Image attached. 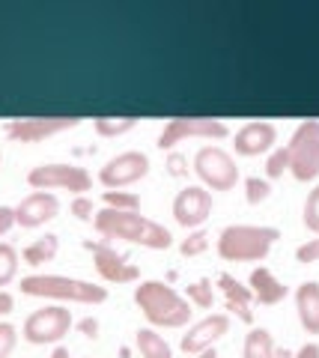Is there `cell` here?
Segmentation results:
<instances>
[{"label": "cell", "mask_w": 319, "mask_h": 358, "mask_svg": "<svg viewBox=\"0 0 319 358\" xmlns=\"http://www.w3.org/2000/svg\"><path fill=\"white\" fill-rule=\"evenodd\" d=\"M93 224L105 239H126L131 245H144L152 251H168L173 245V233L164 224L140 215V212H117L105 206L93 215Z\"/></svg>", "instance_id": "obj_1"}, {"label": "cell", "mask_w": 319, "mask_h": 358, "mask_svg": "<svg viewBox=\"0 0 319 358\" xmlns=\"http://www.w3.org/2000/svg\"><path fill=\"white\" fill-rule=\"evenodd\" d=\"M135 305L144 310V317L158 329H182L191 322L188 299L179 296L164 281H140L135 287Z\"/></svg>", "instance_id": "obj_2"}, {"label": "cell", "mask_w": 319, "mask_h": 358, "mask_svg": "<svg viewBox=\"0 0 319 358\" xmlns=\"http://www.w3.org/2000/svg\"><path fill=\"white\" fill-rule=\"evenodd\" d=\"M281 239L278 227H254V224H230L218 236V254L230 263L266 260L272 245Z\"/></svg>", "instance_id": "obj_3"}, {"label": "cell", "mask_w": 319, "mask_h": 358, "mask_svg": "<svg viewBox=\"0 0 319 358\" xmlns=\"http://www.w3.org/2000/svg\"><path fill=\"white\" fill-rule=\"evenodd\" d=\"M21 293L36 299H57V301H78V305H102L107 299V287L93 281L66 275H24L21 278Z\"/></svg>", "instance_id": "obj_4"}, {"label": "cell", "mask_w": 319, "mask_h": 358, "mask_svg": "<svg viewBox=\"0 0 319 358\" xmlns=\"http://www.w3.org/2000/svg\"><path fill=\"white\" fill-rule=\"evenodd\" d=\"M287 150H290V173L299 182L316 179L319 176V120H304L292 131Z\"/></svg>", "instance_id": "obj_5"}, {"label": "cell", "mask_w": 319, "mask_h": 358, "mask_svg": "<svg viewBox=\"0 0 319 358\" xmlns=\"http://www.w3.org/2000/svg\"><path fill=\"white\" fill-rule=\"evenodd\" d=\"M194 173L200 176L203 188L209 192H230L239 182L236 159L221 147H200L194 152Z\"/></svg>", "instance_id": "obj_6"}, {"label": "cell", "mask_w": 319, "mask_h": 358, "mask_svg": "<svg viewBox=\"0 0 319 358\" xmlns=\"http://www.w3.org/2000/svg\"><path fill=\"white\" fill-rule=\"evenodd\" d=\"M27 182H30V188H36V192L63 188V192H72L75 197H81L93 188V176L78 164H39L27 173Z\"/></svg>", "instance_id": "obj_7"}, {"label": "cell", "mask_w": 319, "mask_h": 358, "mask_svg": "<svg viewBox=\"0 0 319 358\" xmlns=\"http://www.w3.org/2000/svg\"><path fill=\"white\" fill-rule=\"evenodd\" d=\"M75 326L72 322V310H66L63 305H48L33 310L30 317L24 320V341L33 346H45V343H60L69 329Z\"/></svg>", "instance_id": "obj_8"}, {"label": "cell", "mask_w": 319, "mask_h": 358, "mask_svg": "<svg viewBox=\"0 0 319 358\" xmlns=\"http://www.w3.org/2000/svg\"><path fill=\"white\" fill-rule=\"evenodd\" d=\"M227 134H230V129L215 117H173V120H168V126L158 134V150H173L176 143H182L188 138L221 141Z\"/></svg>", "instance_id": "obj_9"}, {"label": "cell", "mask_w": 319, "mask_h": 358, "mask_svg": "<svg viewBox=\"0 0 319 358\" xmlns=\"http://www.w3.org/2000/svg\"><path fill=\"white\" fill-rule=\"evenodd\" d=\"M149 173V155L140 150H128L114 155L111 162H105V167L98 171V182H102L107 192H123L126 185L140 182Z\"/></svg>", "instance_id": "obj_10"}, {"label": "cell", "mask_w": 319, "mask_h": 358, "mask_svg": "<svg viewBox=\"0 0 319 358\" xmlns=\"http://www.w3.org/2000/svg\"><path fill=\"white\" fill-rule=\"evenodd\" d=\"M84 248L93 254L96 272L105 278L107 284H135L140 281V268L135 263H128L123 254L114 251L107 242H84Z\"/></svg>", "instance_id": "obj_11"}, {"label": "cell", "mask_w": 319, "mask_h": 358, "mask_svg": "<svg viewBox=\"0 0 319 358\" xmlns=\"http://www.w3.org/2000/svg\"><path fill=\"white\" fill-rule=\"evenodd\" d=\"M212 215V192L203 185H185L179 194L173 197V218L176 224L188 230H200Z\"/></svg>", "instance_id": "obj_12"}, {"label": "cell", "mask_w": 319, "mask_h": 358, "mask_svg": "<svg viewBox=\"0 0 319 358\" xmlns=\"http://www.w3.org/2000/svg\"><path fill=\"white\" fill-rule=\"evenodd\" d=\"M78 122H81L78 117H27V120H13V122H6V138H13L18 143H36V141L51 138V134L75 129Z\"/></svg>", "instance_id": "obj_13"}, {"label": "cell", "mask_w": 319, "mask_h": 358, "mask_svg": "<svg viewBox=\"0 0 319 358\" xmlns=\"http://www.w3.org/2000/svg\"><path fill=\"white\" fill-rule=\"evenodd\" d=\"M230 331V317L227 313H209L203 317L200 322H194V326L182 334V352L185 355H200L206 350H215V343L224 338Z\"/></svg>", "instance_id": "obj_14"}, {"label": "cell", "mask_w": 319, "mask_h": 358, "mask_svg": "<svg viewBox=\"0 0 319 358\" xmlns=\"http://www.w3.org/2000/svg\"><path fill=\"white\" fill-rule=\"evenodd\" d=\"M60 215V200L54 192H33L15 206V224L27 230H36Z\"/></svg>", "instance_id": "obj_15"}, {"label": "cell", "mask_w": 319, "mask_h": 358, "mask_svg": "<svg viewBox=\"0 0 319 358\" xmlns=\"http://www.w3.org/2000/svg\"><path fill=\"white\" fill-rule=\"evenodd\" d=\"M274 143H278V129L266 120H254V122H245L236 134H233V150L239 155H262L269 152Z\"/></svg>", "instance_id": "obj_16"}, {"label": "cell", "mask_w": 319, "mask_h": 358, "mask_svg": "<svg viewBox=\"0 0 319 358\" xmlns=\"http://www.w3.org/2000/svg\"><path fill=\"white\" fill-rule=\"evenodd\" d=\"M295 310L307 334H319V284L304 281L295 287Z\"/></svg>", "instance_id": "obj_17"}, {"label": "cell", "mask_w": 319, "mask_h": 358, "mask_svg": "<svg viewBox=\"0 0 319 358\" xmlns=\"http://www.w3.org/2000/svg\"><path fill=\"white\" fill-rule=\"evenodd\" d=\"M251 293L257 296L260 305H278V301H283L290 296V287L281 284L278 278L269 272V268L257 266L254 272H251Z\"/></svg>", "instance_id": "obj_18"}, {"label": "cell", "mask_w": 319, "mask_h": 358, "mask_svg": "<svg viewBox=\"0 0 319 358\" xmlns=\"http://www.w3.org/2000/svg\"><path fill=\"white\" fill-rule=\"evenodd\" d=\"M60 251V236H54V233H45L42 239L30 242L24 251H21V257H24L27 266H42V263H51L54 257H57Z\"/></svg>", "instance_id": "obj_19"}, {"label": "cell", "mask_w": 319, "mask_h": 358, "mask_svg": "<svg viewBox=\"0 0 319 358\" xmlns=\"http://www.w3.org/2000/svg\"><path fill=\"white\" fill-rule=\"evenodd\" d=\"M135 343H138V352L144 358H173L170 343L164 341L156 329H138Z\"/></svg>", "instance_id": "obj_20"}, {"label": "cell", "mask_w": 319, "mask_h": 358, "mask_svg": "<svg viewBox=\"0 0 319 358\" xmlns=\"http://www.w3.org/2000/svg\"><path fill=\"white\" fill-rule=\"evenodd\" d=\"M242 358H274V341L269 329H251L245 346H242Z\"/></svg>", "instance_id": "obj_21"}, {"label": "cell", "mask_w": 319, "mask_h": 358, "mask_svg": "<svg viewBox=\"0 0 319 358\" xmlns=\"http://www.w3.org/2000/svg\"><path fill=\"white\" fill-rule=\"evenodd\" d=\"M93 126L102 138H119V134H126L138 126V117H96Z\"/></svg>", "instance_id": "obj_22"}, {"label": "cell", "mask_w": 319, "mask_h": 358, "mask_svg": "<svg viewBox=\"0 0 319 358\" xmlns=\"http://www.w3.org/2000/svg\"><path fill=\"white\" fill-rule=\"evenodd\" d=\"M185 299H188V305L200 308V310H209L215 305V289H212V281L209 278H200V281H194L185 287Z\"/></svg>", "instance_id": "obj_23"}, {"label": "cell", "mask_w": 319, "mask_h": 358, "mask_svg": "<svg viewBox=\"0 0 319 358\" xmlns=\"http://www.w3.org/2000/svg\"><path fill=\"white\" fill-rule=\"evenodd\" d=\"M218 287L224 289L227 301H239V305H251L254 301V293H251V287H245L242 281H236L233 275H218Z\"/></svg>", "instance_id": "obj_24"}, {"label": "cell", "mask_w": 319, "mask_h": 358, "mask_svg": "<svg viewBox=\"0 0 319 358\" xmlns=\"http://www.w3.org/2000/svg\"><path fill=\"white\" fill-rule=\"evenodd\" d=\"M18 275V251L9 242H0V289L13 284Z\"/></svg>", "instance_id": "obj_25"}, {"label": "cell", "mask_w": 319, "mask_h": 358, "mask_svg": "<svg viewBox=\"0 0 319 358\" xmlns=\"http://www.w3.org/2000/svg\"><path fill=\"white\" fill-rule=\"evenodd\" d=\"M102 200H105L107 209H117V212H140V194H135V192H105Z\"/></svg>", "instance_id": "obj_26"}, {"label": "cell", "mask_w": 319, "mask_h": 358, "mask_svg": "<svg viewBox=\"0 0 319 358\" xmlns=\"http://www.w3.org/2000/svg\"><path fill=\"white\" fill-rule=\"evenodd\" d=\"M206 248H209V233H206L203 227H200V230H191L188 236H185V239L179 242L182 257H200Z\"/></svg>", "instance_id": "obj_27"}, {"label": "cell", "mask_w": 319, "mask_h": 358, "mask_svg": "<svg viewBox=\"0 0 319 358\" xmlns=\"http://www.w3.org/2000/svg\"><path fill=\"white\" fill-rule=\"evenodd\" d=\"M287 171H290V150H287V147L272 150L269 162H266V173H269V179H281Z\"/></svg>", "instance_id": "obj_28"}, {"label": "cell", "mask_w": 319, "mask_h": 358, "mask_svg": "<svg viewBox=\"0 0 319 358\" xmlns=\"http://www.w3.org/2000/svg\"><path fill=\"white\" fill-rule=\"evenodd\" d=\"M269 194H272V188H269L266 179H257V176L245 179V197H248L251 206H260L262 200H269Z\"/></svg>", "instance_id": "obj_29"}, {"label": "cell", "mask_w": 319, "mask_h": 358, "mask_svg": "<svg viewBox=\"0 0 319 358\" xmlns=\"http://www.w3.org/2000/svg\"><path fill=\"white\" fill-rule=\"evenodd\" d=\"M302 221H304V227L311 230V233H319V185H316L313 192L307 194V200H304Z\"/></svg>", "instance_id": "obj_30"}, {"label": "cell", "mask_w": 319, "mask_h": 358, "mask_svg": "<svg viewBox=\"0 0 319 358\" xmlns=\"http://www.w3.org/2000/svg\"><path fill=\"white\" fill-rule=\"evenodd\" d=\"M18 343V329L13 322H0V358H9Z\"/></svg>", "instance_id": "obj_31"}, {"label": "cell", "mask_w": 319, "mask_h": 358, "mask_svg": "<svg viewBox=\"0 0 319 358\" xmlns=\"http://www.w3.org/2000/svg\"><path fill=\"white\" fill-rule=\"evenodd\" d=\"M72 215L78 218V221H93V215H96V203H93V197H90V194L75 197V200H72Z\"/></svg>", "instance_id": "obj_32"}, {"label": "cell", "mask_w": 319, "mask_h": 358, "mask_svg": "<svg viewBox=\"0 0 319 358\" xmlns=\"http://www.w3.org/2000/svg\"><path fill=\"white\" fill-rule=\"evenodd\" d=\"M191 167H188V159H185V152H170L168 155V173L170 176H185Z\"/></svg>", "instance_id": "obj_33"}, {"label": "cell", "mask_w": 319, "mask_h": 358, "mask_svg": "<svg viewBox=\"0 0 319 358\" xmlns=\"http://www.w3.org/2000/svg\"><path fill=\"white\" fill-rule=\"evenodd\" d=\"M295 260L299 263H313L319 260V239H311V242H304L295 248Z\"/></svg>", "instance_id": "obj_34"}, {"label": "cell", "mask_w": 319, "mask_h": 358, "mask_svg": "<svg viewBox=\"0 0 319 358\" xmlns=\"http://www.w3.org/2000/svg\"><path fill=\"white\" fill-rule=\"evenodd\" d=\"M15 227V206H0V236Z\"/></svg>", "instance_id": "obj_35"}, {"label": "cell", "mask_w": 319, "mask_h": 358, "mask_svg": "<svg viewBox=\"0 0 319 358\" xmlns=\"http://www.w3.org/2000/svg\"><path fill=\"white\" fill-rule=\"evenodd\" d=\"M227 310L230 313H236V317L242 320V322H254V313H251V305H239V301H227Z\"/></svg>", "instance_id": "obj_36"}, {"label": "cell", "mask_w": 319, "mask_h": 358, "mask_svg": "<svg viewBox=\"0 0 319 358\" xmlns=\"http://www.w3.org/2000/svg\"><path fill=\"white\" fill-rule=\"evenodd\" d=\"M78 331L84 334V338H98V320L96 317H84L81 322H78Z\"/></svg>", "instance_id": "obj_37"}, {"label": "cell", "mask_w": 319, "mask_h": 358, "mask_svg": "<svg viewBox=\"0 0 319 358\" xmlns=\"http://www.w3.org/2000/svg\"><path fill=\"white\" fill-rule=\"evenodd\" d=\"M295 358H319V343H304L299 352H295Z\"/></svg>", "instance_id": "obj_38"}, {"label": "cell", "mask_w": 319, "mask_h": 358, "mask_svg": "<svg viewBox=\"0 0 319 358\" xmlns=\"http://www.w3.org/2000/svg\"><path fill=\"white\" fill-rule=\"evenodd\" d=\"M13 305H15V301H13V296H9L6 289H0V317H3V313H9V310H13Z\"/></svg>", "instance_id": "obj_39"}, {"label": "cell", "mask_w": 319, "mask_h": 358, "mask_svg": "<svg viewBox=\"0 0 319 358\" xmlns=\"http://www.w3.org/2000/svg\"><path fill=\"white\" fill-rule=\"evenodd\" d=\"M51 358H72V352L66 350V346H54V352H51Z\"/></svg>", "instance_id": "obj_40"}, {"label": "cell", "mask_w": 319, "mask_h": 358, "mask_svg": "<svg viewBox=\"0 0 319 358\" xmlns=\"http://www.w3.org/2000/svg\"><path fill=\"white\" fill-rule=\"evenodd\" d=\"M191 358H218V352H215V350H206V352H200V355H191Z\"/></svg>", "instance_id": "obj_41"}, {"label": "cell", "mask_w": 319, "mask_h": 358, "mask_svg": "<svg viewBox=\"0 0 319 358\" xmlns=\"http://www.w3.org/2000/svg\"><path fill=\"white\" fill-rule=\"evenodd\" d=\"M274 358H292L290 350H274Z\"/></svg>", "instance_id": "obj_42"}, {"label": "cell", "mask_w": 319, "mask_h": 358, "mask_svg": "<svg viewBox=\"0 0 319 358\" xmlns=\"http://www.w3.org/2000/svg\"><path fill=\"white\" fill-rule=\"evenodd\" d=\"M0 162H3V155H0Z\"/></svg>", "instance_id": "obj_43"}]
</instances>
